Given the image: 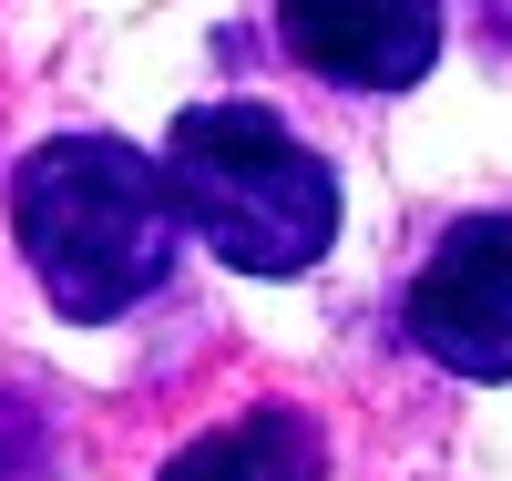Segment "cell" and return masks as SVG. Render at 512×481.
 <instances>
[{"label": "cell", "instance_id": "cell-5", "mask_svg": "<svg viewBox=\"0 0 512 481\" xmlns=\"http://www.w3.org/2000/svg\"><path fill=\"white\" fill-rule=\"evenodd\" d=\"M164 481H328V441L308 410H246L226 430H205L195 451H175Z\"/></svg>", "mask_w": 512, "mask_h": 481}, {"label": "cell", "instance_id": "cell-4", "mask_svg": "<svg viewBox=\"0 0 512 481\" xmlns=\"http://www.w3.org/2000/svg\"><path fill=\"white\" fill-rule=\"evenodd\" d=\"M287 52L349 82V93H400L441 52V0H277Z\"/></svg>", "mask_w": 512, "mask_h": 481}, {"label": "cell", "instance_id": "cell-2", "mask_svg": "<svg viewBox=\"0 0 512 481\" xmlns=\"http://www.w3.org/2000/svg\"><path fill=\"white\" fill-rule=\"evenodd\" d=\"M164 195L236 277H308L338 236V174L267 103H195L164 134Z\"/></svg>", "mask_w": 512, "mask_h": 481}, {"label": "cell", "instance_id": "cell-1", "mask_svg": "<svg viewBox=\"0 0 512 481\" xmlns=\"http://www.w3.org/2000/svg\"><path fill=\"white\" fill-rule=\"evenodd\" d=\"M11 226L41 297L72 328H103L175 277V195L164 164L113 134H62L11 174Z\"/></svg>", "mask_w": 512, "mask_h": 481}, {"label": "cell", "instance_id": "cell-3", "mask_svg": "<svg viewBox=\"0 0 512 481\" xmlns=\"http://www.w3.org/2000/svg\"><path fill=\"white\" fill-rule=\"evenodd\" d=\"M410 338L461 379H512V215H461L410 277Z\"/></svg>", "mask_w": 512, "mask_h": 481}]
</instances>
